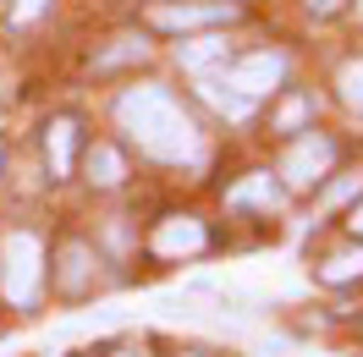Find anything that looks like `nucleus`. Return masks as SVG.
<instances>
[{
    "mask_svg": "<svg viewBox=\"0 0 363 357\" xmlns=\"http://www.w3.org/2000/svg\"><path fill=\"white\" fill-rule=\"evenodd\" d=\"M281 77H286V61H281L275 50H253V55H242V61H231L220 83H231L242 99H264V94L281 89Z\"/></svg>",
    "mask_w": 363,
    "mask_h": 357,
    "instance_id": "obj_4",
    "label": "nucleus"
},
{
    "mask_svg": "<svg viewBox=\"0 0 363 357\" xmlns=\"http://www.w3.org/2000/svg\"><path fill=\"white\" fill-rule=\"evenodd\" d=\"M39 280H45V242L33 231H11L0 247V291L11 308H33L39 302Z\"/></svg>",
    "mask_w": 363,
    "mask_h": 357,
    "instance_id": "obj_2",
    "label": "nucleus"
},
{
    "mask_svg": "<svg viewBox=\"0 0 363 357\" xmlns=\"http://www.w3.org/2000/svg\"><path fill=\"white\" fill-rule=\"evenodd\" d=\"M45 6H50V0H17V23H33Z\"/></svg>",
    "mask_w": 363,
    "mask_h": 357,
    "instance_id": "obj_18",
    "label": "nucleus"
},
{
    "mask_svg": "<svg viewBox=\"0 0 363 357\" xmlns=\"http://www.w3.org/2000/svg\"><path fill=\"white\" fill-rule=\"evenodd\" d=\"M209 247V231L204 220H193V215H165L155 225V253L160 259H193V253H204Z\"/></svg>",
    "mask_w": 363,
    "mask_h": 357,
    "instance_id": "obj_5",
    "label": "nucleus"
},
{
    "mask_svg": "<svg viewBox=\"0 0 363 357\" xmlns=\"http://www.w3.org/2000/svg\"><path fill=\"white\" fill-rule=\"evenodd\" d=\"M352 193H363V176H341L336 187L325 193V203H347V198H352Z\"/></svg>",
    "mask_w": 363,
    "mask_h": 357,
    "instance_id": "obj_17",
    "label": "nucleus"
},
{
    "mask_svg": "<svg viewBox=\"0 0 363 357\" xmlns=\"http://www.w3.org/2000/svg\"><path fill=\"white\" fill-rule=\"evenodd\" d=\"M319 280L325 286H347V280H363V247H341L319 264Z\"/></svg>",
    "mask_w": 363,
    "mask_h": 357,
    "instance_id": "obj_13",
    "label": "nucleus"
},
{
    "mask_svg": "<svg viewBox=\"0 0 363 357\" xmlns=\"http://www.w3.org/2000/svg\"><path fill=\"white\" fill-rule=\"evenodd\" d=\"M149 17H155V28H204V23H231L237 6H226V0H209V6H155Z\"/></svg>",
    "mask_w": 363,
    "mask_h": 357,
    "instance_id": "obj_7",
    "label": "nucleus"
},
{
    "mask_svg": "<svg viewBox=\"0 0 363 357\" xmlns=\"http://www.w3.org/2000/svg\"><path fill=\"white\" fill-rule=\"evenodd\" d=\"M199 94H204V99H209V105H215L220 115H231V121H248V115H253V99H242V94L231 89V83L209 77V72L199 77Z\"/></svg>",
    "mask_w": 363,
    "mask_h": 357,
    "instance_id": "obj_11",
    "label": "nucleus"
},
{
    "mask_svg": "<svg viewBox=\"0 0 363 357\" xmlns=\"http://www.w3.org/2000/svg\"><path fill=\"white\" fill-rule=\"evenodd\" d=\"M330 165H336V143L319 132H303L281 154V187H292V193H308V187H319V181L330 176Z\"/></svg>",
    "mask_w": 363,
    "mask_h": 357,
    "instance_id": "obj_3",
    "label": "nucleus"
},
{
    "mask_svg": "<svg viewBox=\"0 0 363 357\" xmlns=\"http://www.w3.org/2000/svg\"><path fill=\"white\" fill-rule=\"evenodd\" d=\"M55 280H61L67 297H83L89 280H94V253L83 242H67V247H61V269H55Z\"/></svg>",
    "mask_w": 363,
    "mask_h": 357,
    "instance_id": "obj_9",
    "label": "nucleus"
},
{
    "mask_svg": "<svg viewBox=\"0 0 363 357\" xmlns=\"http://www.w3.org/2000/svg\"><path fill=\"white\" fill-rule=\"evenodd\" d=\"M116 121L121 132L133 137L143 154L165 159V165H182V159H199V127L193 115L182 110L165 83H138L116 99Z\"/></svg>",
    "mask_w": 363,
    "mask_h": 357,
    "instance_id": "obj_1",
    "label": "nucleus"
},
{
    "mask_svg": "<svg viewBox=\"0 0 363 357\" xmlns=\"http://www.w3.org/2000/svg\"><path fill=\"white\" fill-rule=\"evenodd\" d=\"M226 55H231V50H226V39H215V33H204V39H187V45H182V67L204 77V72L215 67V61H226Z\"/></svg>",
    "mask_w": 363,
    "mask_h": 357,
    "instance_id": "obj_12",
    "label": "nucleus"
},
{
    "mask_svg": "<svg viewBox=\"0 0 363 357\" xmlns=\"http://www.w3.org/2000/svg\"><path fill=\"white\" fill-rule=\"evenodd\" d=\"M83 176H89L94 187H116V181L127 176V165H121V154H116L111 143H89V149H83Z\"/></svg>",
    "mask_w": 363,
    "mask_h": 357,
    "instance_id": "obj_10",
    "label": "nucleus"
},
{
    "mask_svg": "<svg viewBox=\"0 0 363 357\" xmlns=\"http://www.w3.org/2000/svg\"><path fill=\"white\" fill-rule=\"evenodd\" d=\"M231 209H259V215H275L281 203H286V187L281 181H270V171H253V176H242L237 187L226 193Z\"/></svg>",
    "mask_w": 363,
    "mask_h": 357,
    "instance_id": "obj_6",
    "label": "nucleus"
},
{
    "mask_svg": "<svg viewBox=\"0 0 363 357\" xmlns=\"http://www.w3.org/2000/svg\"><path fill=\"white\" fill-rule=\"evenodd\" d=\"M116 357H138V352H116Z\"/></svg>",
    "mask_w": 363,
    "mask_h": 357,
    "instance_id": "obj_21",
    "label": "nucleus"
},
{
    "mask_svg": "<svg viewBox=\"0 0 363 357\" xmlns=\"http://www.w3.org/2000/svg\"><path fill=\"white\" fill-rule=\"evenodd\" d=\"M45 154L55 176H72V165H77V121L72 115H55L45 127Z\"/></svg>",
    "mask_w": 363,
    "mask_h": 357,
    "instance_id": "obj_8",
    "label": "nucleus"
},
{
    "mask_svg": "<svg viewBox=\"0 0 363 357\" xmlns=\"http://www.w3.org/2000/svg\"><path fill=\"white\" fill-rule=\"evenodd\" d=\"M143 50H149L143 39H116V50H105V55H99V67H121V61H133V55L143 61Z\"/></svg>",
    "mask_w": 363,
    "mask_h": 357,
    "instance_id": "obj_16",
    "label": "nucleus"
},
{
    "mask_svg": "<svg viewBox=\"0 0 363 357\" xmlns=\"http://www.w3.org/2000/svg\"><path fill=\"white\" fill-rule=\"evenodd\" d=\"M358 17H363V0H358Z\"/></svg>",
    "mask_w": 363,
    "mask_h": 357,
    "instance_id": "obj_22",
    "label": "nucleus"
},
{
    "mask_svg": "<svg viewBox=\"0 0 363 357\" xmlns=\"http://www.w3.org/2000/svg\"><path fill=\"white\" fill-rule=\"evenodd\" d=\"M308 121V99H286L281 110H275V132H297Z\"/></svg>",
    "mask_w": 363,
    "mask_h": 357,
    "instance_id": "obj_15",
    "label": "nucleus"
},
{
    "mask_svg": "<svg viewBox=\"0 0 363 357\" xmlns=\"http://www.w3.org/2000/svg\"><path fill=\"white\" fill-rule=\"evenodd\" d=\"M303 6H308L314 17H330V11H341V0H303Z\"/></svg>",
    "mask_w": 363,
    "mask_h": 357,
    "instance_id": "obj_19",
    "label": "nucleus"
},
{
    "mask_svg": "<svg viewBox=\"0 0 363 357\" xmlns=\"http://www.w3.org/2000/svg\"><path fill=\"white\" fill-rule=\"evenodd\" d=\"M347 225H352V237H363V203L352 209V215H347Z\"/></svg>",
    "mask_w": 363,
    "mask_h": 357,
    "instance_id": "obj_20",
    "label": "nucleus"
},
{
    "mask_svg": "<svg viewBox=\"0 0 363 357\" xmlns=\"http://www.w3.org/2000/svg\"><path fill=\"white\" fill-rule=\"evenodd\" d=\"M336 94H341V105H347L352 115H363V55L336 72Z\"/></svg>",
    "mask_w": 363,
    "mask_h": 357,
    "instance_id": "obj_14",
    "label": "nucleus"
}]
</instances>
